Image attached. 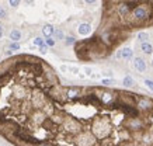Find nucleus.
I'll return each mask as SVG.
<instances>
[{
	"label": "nucleus",
	"mask_w": 153,
	"mask_h": 146,
	"mask_svg": "<svg viewBox=\"0 0 153 146\" xmlns=\"http://www.w3.org/2000/svg\"><path fill=\"white\" fill-rule=\"evenodd\" d=\"M150 16H152V11H150V9L146 7V6H139V7H136V9L131 13L132 21L136 23V24H140V23L149 20Z\"/></svg>",
	"instance_id": "1"
},
{
	"label": "nucleus",
	"mask_w": 153,
	"mask_h": 146,
	"mask_svg": "<svg viewBox=\"0 0 153 146\" xmlns=\"http://www.w3.org/2000/svg\"><path fill=\"white\" fill-rule=\"evenodd\" d=\"M125 126H127L129 131H140V129L146 128V122H145L143 118H129V120L125 122Z\"/></svg>",
	"instance_id": "2"
},
{
	"label": "nucleus",
	"mask_w": 153,
	"mask_h": 146,
	"mask_svg": "<svg viewBox=\"0 0 153 146\" xmlns=\"http://www.w3.org/2000/svg\"><path fill=\"white\" fill-rule=\"evenodd\" d=\"M136 108L142 111H152L153 110V101L143 96H136Z\"/></svg>",
	"instance_id": "3"
},
{
	"label": "nucleus",
	"mask_w": 153,
	"mask_h": 146,
	"mask_svg": "<svg viewBox=\"0 0 153 146\" xmlns=\"http://www.w3.org/2000/svg\"><path fill=\"white\" fill-rule=\"evenodd\" d=\"M82 96V89L80 87H69L66 90V97L67 100H76Z\"/></svg>",
	"instance_id": "4"
},
{
	"label": "nucleus",
	"mask_w": 153,
	"mask_h": 146,
	"mask_svg": "<svg viewBox=\"0 0 153 146\" xmlns=\"http://www.w3.org/2000/svg\"><path fill=\"white\" fill-rule=\"evenodd\" d=\"M133 66H135L136 70H139L140 73H143L146 70V62H145L142 58H135L133 59Z\"/></svg>",
	"instance_id": "5"
},
{
	"label": "nucleus",
	"mask_w": 153,
	"mask_h": 146,
	"mask_svg": "<svg viewBox=\"0 0 153 146\" xmlns=\"http://www.w3.org/2000/svg\"><path fill=\"white\" fill-rule=\"evenodd\" d=\"M77 31H79L80 35H88L91 32V25L87 24V23H82L79 25V28H77Z\"/></svg>",
	"instance_id": "6"
},
{
	"label": "nucleus",
	"mask_w": 153,
	"mask_h": 146,
	"mask_svg": "<svg viewBox=\"0 0 153 146\" xmlns=\"http://www.w3.org/2000/svg\"><path fill=\"white\" fill-rule=\"evenodd\" d=\"M132 56H133V51H132L131 48H125V49L121 51V58L122 59L129 60V59H132Z\"/></svg>",
	"instance_id": "7"
},
{
	"label": "nucleus",
	"mask_w": 153,
	"mask_h": 146,
	"mask_svg": "<svg viewBox=\"0 0 153 146\" xmlns=\"http://www.w3.org/2000/svg\"><path fill=\"white\" fill-rule=\"evenodd\" d=\"M42 34H44L46 38H51V35L55 34V30H53V27H52V25L46 24V25H44V28H42Z\"/></svg>",
	"instance_id": "8"
},
{
	"label": "nucleus",
	"mask_w": 153,
	"mask_h": 146,
	"mask_svg": "<svg viewBox=\"0 0 153 146\" xmlns=\"http://www.w3.org/2000/svg\"><path fill=\"white\" fill-rule=\"evenodd\" d=\"M140 49H142V52H143V53H148V55H150V53L153 52V47H152V44H149V42L140 44Z\"/></svg>",
	"instance_id": "9"
},
{
	"label": "nucleus",
	"mask_w": 153,
	"mask_h": 146,
	"mask_svg": "<svg viewBox=\"0 0 153 146\" xmlns=\"http://www.w3.org/2000/svg\"><path fill=\"white\" fill-rule=\"evenodd\" d=\"M10 38H11L13 42L20 41V39H21V31H20V30H13L11 32H10Z\"/></svg>",
	"instance_id": "10"
},
{
	"label": "nucleus",
	"mask_w": 153,
	"mask_h": 146,
	"mask_svg": "<svg viewBox=\"0 0 153 146\" xmlns=\"http://www.w3.org/2000/svg\"><path fill=\"white\" fill-rule=\"evenodd\" d=\"M138 39L140 41V44L148 42V39H149V34H148V32H143V31H140L139 34H138Z\"/></svg>",
	"instance_id": "11"
},
{
	"label": "nucleus",
	"mask_w": 153,
	"mask_h": 146,
	"mask_svg": "<svg viewBox=\"0 0 153 146\" xmlns=\"http://www.w3.org/2000/svg\"><path fill=\"white\" fill-rule=\"evenodd\" d=\"M124 84L127 87H131V86H133V79L131 77V76H127V77L124 79Z\"/></svg>",
	"instance_id": "12"
},
{
	"label": "nucleus",
	"mask_w": 153,
	"mask_h": 146,
	"mask_svg": "<svg viewBox=\"0 0 153 146\" xmlns=\"http://www.w3.org/2000/svg\"><path fill=\"white\" fill-rule=\"evenodd\" d=\"M34 44H35V45H37V47H44V45H45V41H44V39H42V38H35L34 39Z\"/></svg>",
	"instance_id": "13"
},
{
	"label": "nucleus",
	"mask_w": 153,
	"mask_h": 146,
	"mask_svg": "<svg viewBox=\"0 0 153 146\" xmlns=\"http://www.w3.org/2000/svg\"><path fill=\"white\" fill-rule=\"evenodd\" d=\"M55 38L56 39H63V32H62L61 30H55Z\"/></svg>",
	"instance_id": "14"
},
{
	"label": "nucleus",
	"mask_w": 153,
	"mask_h": 146,
	"mask_svg": "<svg viewBox=\"0 0 153 146\" xmlns=\"http://www.w3.org/2000/svg\"><path fill=\"white\" fill-rule=\"evenodd\" d=\"M45 45H46V47H53V45H55V39L46 38V39H45Z\"/></svg>",
	"instance_id": "15"
},
{
	"label": "nucleus",
	"mask_w": 153,
	"mask_h": 146,
	"mask_svg": "<svg viewBox=\"0 0 153 146\" xmlns=\"http://www.w3.org/2000/svg\"><path fill=\"white\" fill-rule=\"evenodd\" d=\"M10 49H11V51H18V49H20V45H18L17 42H11L10 44Z\"/></svg>",
	"instance_id": "16"
},
{
	"label": "nucleus",
	"mask_w": 153,
	"mask_h": 146,
	"mask_svg": "<svg viewBox=\"0 0 153 146\" xmlns=\"http://www.w3.org/2000/svg\"><path fill=\"white\" fill-rule=\"evenodd\" d=\"M145 84H146V86H148L149 89L153 91V80H150V79H146V80H145Z\"/></svg>",
	"instance_id": "17"
},
{
	"label": "nucleus",
	"mask_w": 153,
	"mask_h": 146,
	"mask_svg": "<svg viewBox=\"0 0 153 146\" xmlns=\"http://www.w3.org/2000/svg\"><path fill=\"white\" fill-rule=\"evenodd\" d=\"M65 44H66V45H73V44H74V38H73V37H67V38L65 39Z\"/></svg>",
	"instance_id": "18"
},
{
	"label": "nucleus",
	"mask_w": 153,
	"mask_h": 146,
	"mask_svg": "<svg viewBox=\"0 0 153 146\" xmlns=\"http://www.w3.org/2000/svg\"><path fill=\"white\" fill-rule=\"evenodd\" d=\"M114 80H108V79H104V80H101V84H104V86H109V84H112Z\"/></svg>",
	"instance_id": "19"
},
{
	"label": "nucleus",
	"mask_w": 153,
	"mask_h": 146,
	"mask_svg": "<svg viewBox=\"0 0 153 146\" xmlns=\"http://www.w3.org/2000/svg\"><path fill=\"white\" fill-rule=\"evenodd\" d=\"M9 3H10V6H11V7H17V6L20 4V1H18V0H10Z\"/></svg>",
	"instance_id": "20"
},
{
	"label": "nucleus",
	"mask_w": 153,
	"mask_h": 146,
	"mask_svg": "<svg viewBox=\"0 0 153 146\" xmlns=\"http://www.w3.org/2000/svg\"><path fill=\"white\" fill-rule=\"evenodd\" d=\"M6 16H7V13H6V10L3 9V7H0V18H4Z\"/></svg>",
	"instance_id": "21"
},
{
	"label": "nucleus",
	"mask_w": 153,
	"mask_h": 146,
	"mask_svg": "<svg viewBox=\"0 0 153 146\" xmlns=\"http://www.w3.org/2000/svg\"><path fill=\"white\" fill-rule=\"evenodd\" d=\"M46 51H48V47H46V45H44V47L40 48V52H41V53H46Z\"/></svg>",
	"instance_id": "22"
},
{
	"label": "nucleus",
	"mask_w": 153,
	"mask_h": 146,
	"mask_svg": "<svg viewBox=\"0 0 153 146\" xmlns=\"http://www.w3.org/2000/svg\"><path fill=\"white\" fill-rule=\"evenodd\" d=\"M70 70H72L73 73H77V72H79V70H77V68H70Z\"/></svg>",
	"instance_id": "23"
},
{
	"label": "nucleus",
	"mask_w": 153,
	"mask_h": 146,
	"mask_svg": "<svg viewBox=\"0 0 153 146\" xmlns=\"http://www.w3.org/2000/svg\"><path fill=\"white\" fill-rule=\"evenodd\" d=\"M3 37V28H1V25H0V38Z\"/></svg>",
	"instance_id": "24"
},
{
	"label": "nucleus",
	"mask_w": 153,
	"mask_h": 146,
	"mask_svg": "<svg viewBox=\"0 0 153 146\" xmlns=\"http://www.w3.org/2000/svg\"><path fill=\"white\" fill-rule=\"evenodd\" d=\"M152 66H153V60H152Z\"/></svg>",
	"instance_id": "25"
}]
</instances>
